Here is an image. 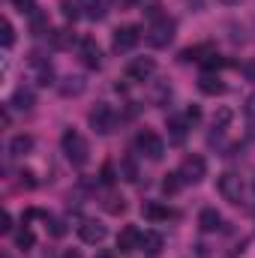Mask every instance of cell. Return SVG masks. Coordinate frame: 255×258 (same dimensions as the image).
Wrapping results in <instances>:
<instances>
[{"label": "cell", "mask_w": 255, "mask_h": 258, "mask_svg": "<svg viewBox=\"0 0 255 258\" xmlns=\"http://www.w3.org/2000/svg\"><path fill=\"white\" fill-rule=\"evenodd\" d=\"M60 147H63L66 159L72 162V165H87V159H90V144L84 141V135L78 132V129H66L63 135H60Z\"/></svg>", "instance_id": "6da1fadb"}, {"label": "cell", "mask_w": 255, "mask_h": 258, "mask_svg": "<svg viewBox=\"0 0 255 258\" xmlns=\"http://www.w3.org/2000/svg\"><path fill=\"white\" fill-rule=\"evenodd\" d=\"M174 33H177V24H174V18L162 15V18H156V21L147 27L144 39H147V45H150V48H168V45L174 42Z\"/></svg>", "instance_id": "7a4b0ae2"}, {"label": "cell", "mask_w": 255, "mask_h": 258, "mask_svg": "<svg viewBox=\"0 0 255 258\" xmlns=\"http://www.w3.org/2000/svg\"><path fill=\"white\" fill-rule=\"evenodd\" d=\"M135 150L141 153V156H147V159H162L165 156V141H162V135H156L153 129H141L138 135H135Z\"/></svg>", "instance_id": "3957f363"}, {"label": "cell", "mask_w": 255, "mask_h": 258, "mask_svg": "<svg viewBox=\"0 0 255 258\" xmlns=\"http://www.w3.org/2000/svg\"><path fill=\"white\" fill-rule=\"evenodd\" d=\"M87 120H90L93 132H99V135H111V132L117 129V111H114L108 102H96V108L87 114Z\"/></svg>", "instance_id": "277c9868"}, {"label": "cell", "mask_w": 255, "mask_h": 258, "mask_svg": "<svg viewBox=\"0 0 255 258\" xmlns=\"http://www.w3.org/2000/svg\"><path fill=\"white\" fill-rule=\"evenodd\" d=\"M216 189H219V195H222L225 201H231V204H240V198H243V180H240V174H231V171H225V174H219V180H216Z\"/></svg>", "instance_id": "5b68a950"}, {"label": "cell", "mask_w": 255, "mask_h": 258, "mask_svg": "<svg viewBox=\"0 0 255 258\" xmlns=\"http://www.w3.org/2000/svg\"><path fill=\"white\" fill-rule=\"evenodd\" d=\"M180 180L183 183H201L204 180V174H207V162H204V156H198V153H192L186 156L183 162H180Z\"/></svg>", "instance_id": "8992f818"}, {"label": "cell", "mask_w": 255, "mask_h": 258, "mask_svg": "<svg viewBox=\"0 0 255 258\" xmlns=\"http://www.w3.org/2000/svg\"><path fill=\"white\" fill-rule=\"evenodd\" d=\"M27 78H30L33 84H39V87L57 84V81H54V66L48 63V60H42V57H33V60L27 63Z\"/></svg>", "instance_id": "52a82bcc"}, {"label": "cell", "mask_w": 255, "mask_h": 258, "mask_svg": "<svg viewBox=\"0 0 255 258\" xmlns=\"http://www.w3.org/2000/svg\"><path fill=\"white\" fill-rule=\"evenodd\" d=\"M153 75H156V60H153V57H135V60L126 66V78L135 81V84L150 81Z\"/></svg>", "instance_id": "ba28073f"}, {"label": "cell", "mask_w": 255, "mask_h": 258, "mask_svg": "<svg viewBox=\"0 0 255 258\" xmlns=\"http://www.w3.org/2000/svg\"><path fill=\"white\" fill-rule=\"evenodd\" d=\"M78 57H81V63L87 66V69H99L102 66V48L96 45L93 36H84L78 42Z\"/></svg>", "instance_id": "9c48e42d"}, {"label": "cell", "mask_w": 255, "mask_h": 258, "mask_svg": "<svg viewBox=\"0 0 255 258\" xmlns=\"http://www.w3.org/2000/svg\"><path fill=\"white\" fill-rule=\"evenodd\" d=\"M138 39H141V30H138L135 24H123V27H117V30H114L111 45H114V51H129V48H135V45H138Z\"/></svg>", "instance_id": "30bf717a"}, {"label": "cell", "mask_w": 255, "mask_h": 258, "mask_svg": "<svg viewBox=\"0 0 255 258\" xmlns=\"http://www.w3.org/2000/svg\"><path fill=\"white\" fill-rule=\"evenodd\" d=\"M141 216L150 219V222H168V219H177V210L159 204V201H144L141 204Z\"/></svg>", "instance_id": "8fae6325"}, {"label": "cell", "mask_w": 255, "mask_h": 258, "mask_svg": "<svg viewBox=\"0 0 255 258\" xmlns=\"http://www.w3.org/2000/svg\"><path fill=\"white\" fill-rule=\"evenodd\" d=\"M78 237H81L84 243L96 246V243H102V240L108 237V228H105L102 222H93V219H87V222H81V225H78Z\"/></svg>", "instance_id": "7c38bea8"}, {"label": "cell", "mask_w": 255, "mask_h": 258, "mask_svg": "<svg viewBox=\"0 0 255 258\" xmlns=\"http://www.w3.org/2000/svg\"><path fill=\"white\" fill-rule=\"evenodd\" d=\"M198 90H201L204 96H222V93H225V81H222L216 72H201Z\"/></svg>", "instance_id": "4fadbf2b"}, {"label": "cell", "mask_w": 255, "mask_h": 258, "mask_svg": "<svg viewBox=\"0 0 255 258\" xmlns=\"http://www.w3.org/2000/svg\"><path fill=\"white\" fill-rule=\"evenodd\" d=\"M87 90V81H84V75H66V78H60L57 81V93L60 96H81Z\"/></svg>", "instance_id": "5bb4252c"}, {"label": "cell", "mask_w": 255, "mask_h": 258, "mask_svg": "<svg viewBox=\"0 0 255 258\" xmlns=\"http://www.w3.org/2000/svg\"><path fill=\"white\" fill-rule=\"evenodd\" d=\"M33 105H36V96L30 87H18L9 99V108H15V111H33Z\"/></svg>", "instance_id": "9a60e30c"}, {"label": "cell", "mask_w": 255, "mask_h": 258, "mask_svg": "<svg viewBox=\"0 0 255 258\" xmlns=\"http://www.w3.org/2000/svg\"><path fill=\"white\" fill-rule=\"evenodd\" d=\"M198 228H201L204 234L219 231V228H222V216H219V210H216V207H204V210L198 213Z\"/></svg>", "instance_id": "2e32d148"}, {"label": "cell", "mask_w": 255, "mask_h": 258, "mask_svg": "<svg viewBox=\"0 0 255 258\" xmlns=\"http://www.w3.org/2000/svg\"><path fill=\"white\" fill-rule=\"evenodd\" d=\"M138 243H141V231H138L135 225H126V228L117 234V249H120V252H135Z\"/></svg>", "instance_id": "e0dca14e"}, {"label": "cell", "mask_w": 255, "mask_h": 258, "mask_svg": "<svg viewBox=\"0 0 255 258\" xmlns=\"http://www.w3.org/2000/svg\"><path fill=\"white\" fill-rule=\"evenodd\" d=\"M30 150H33V135L21 132V135L9 138V156H27Z\"/></svg>", "instance_id": "ac0fdd59"}, {"label": "cell", "mask_w": 255, "mask_h": 258, "mask_svg": "<svg viewBox=\"0 0 255 258\" xmlns=\"http://www.w3.org/2000/svg\"><path fill=\"white\" fill-rule=\"evenodd\" d=\"M138 249L147 252V255H159V252H162V234H156V231H141Z\"/></svg>", "instance_id": "d6986e66"}, {"label": "cell", "mask_w": 255, "mask_h": 258, "mask_svg": "<svg viewBox=\"0 0 255 258\" xmlns=\"http://www.w3.org/2000/svg\"><path fill=\"white\" fill-rule=\"evenodd\" d=\"M168 141L171 144H183L186 141V120H180V117L168 120Z\"/></svg>", "instance_id": "ffe728a7"}, {"label": "cell", "mask_w": 255, "mask_h": 258, "mask_svg": "<svg viewBox=\"0 0 255 258\" xmlns=\"http://www.w3.org/2000/svg\"><path fill=\"white\" fill-rule=\"evenodd\" d=\"M207 54H213V48H210V45H195V48H183V51H180V60H183V63H192V60H198V63H201Z\"/></svg>", "instance_id": "44dd1931"}, {"label": "cell", "mask_w": 255, "mask_h": 258, "mask_svg": "<svg viewBox=\"0 0 255 258\" xmlns=\"http://www.w3.org/2000/svg\"><path fill=\"white\" fill-rule=\"evenodd\" d=\"M60 9H63L66 21H78L81 15H87V12H84V6H81V0H63V3H60Z\"/></svg>", "instance_id": "7402d4cb"}, {"label": "cell", "mask_w": 255, "mask_h": 258, "mask_svg": "<svg viewBox=\"0 0 255 258\" xmlns=\"http://www.w3.org/2000/svg\"><path fill=\"white\" fill-rule=\"evenodd\" d=\"M15 246H18V249H24V252H27V249H33V246H36V237H33V231H30V228H27V225H24V228H18V231H15Z\"/></svg>", "instance_id": "603a6c76"}, {"label": "cell", "mask_w": 255, "mask_h": 258, "mask_svg": "<svg viewBox=\"0 0 255 258\" xmlns=\"http://www.w3.org/2000/svg\"><path fill=\"white\" fill-rule=\"evenodd\" d=\"M105 12H108V0H87V18L102 21Z\"/></svg>", "instance_id": "cb8c5ba5"}, {"label": "cell", "mask_w": 255, "mask_h": 258, "mask_svg": "<svg viewBox=\"0 0 255 258\" xmlns=\"http://www.w3.org/2000/svg\"><path fill=\"white\" fill-rule=\"evenodd\" d=\"M0 42H3V48H12L15 45V27H12V21H0Z\"/></svg>", "instance_id": "d4e9b609"}, {"label": "cell", "mask_w": 255, "mask_h": 258, "mask_svg": "<svg viewBox=\"0 0 255 258\" xmlns=\"http://www.w3.org/2000/svg\"><path fill=\"white\" fill-rule=\"evenodd\" d=\"M51 42H54V48H72V45H75V33H69V30H54V33H51Z\"/></svg>", "instance_id": "484cf974"}, {"label": "cell", "mask_w": 255, "mask_h": 258, "mask_svg": "<svg viewBox=\"0 0 255 258\" xmlns=\"http://www.w3.org/2000/svg\"><path fill=\"white\" fill-rule=\"evenodd\" d=\"M180 186H183L180 174H165V180H162V192H165V195H174Z\"/></svg>", "instance_id": "4316f807"}, {"label": "cell", "mask_w": 255, "mask_h": 258, "mask_svg": "<svg viewBox=\"0 0 255 258\" xmlns=\"http://www.w3.org/2000/svg\"><path fill=\"white\" fill-rule=\"evenodd\" d=\"M201 66H204V72H216V69L225 66V57H219V54L213 51V54H207V57L201 60Z\"/></svg>", "instance_id": "83f0119b"}, {"label": "cell", "mask_w": 255, "mask_h": 258, "mask_svg": "<svg viewBox=\"0 0 255 258\" xmlns=\"http://www.w3.org/2000/svg\"><path fill=\"white\" fill-rule=\"evenodd\" d=\"M168 99H171V84H159L153 90V105H165Z\"/></svg>", "instance_id": "f1b7e54d"}, {"label": "cell", "mask_w": 255, "mask_h": 258, "mask_svg": "<svg viewBox=\"0 0 255 258\" xmlns=\"http://www.w3.org/2000/svg\"><path fill=\"white\" fill-rule=\"evenodd\" d=\"M30 27H33V33H42V30H48V15H42V12H33V15H30Z\"/></svg>", "instance_id": "f546056e"}, {"label": "cell", "mask_w": 255, "mask_h": 258, "mask_svg": "<svg viewBox=\"0 0 255 258\" xmlns=\"http://www.w3.org/2000/svg\"><path fill=\"white\" fill-rule=\"evenodd\" d=\"M105 210L117 216V213H123V210H126V201H123V198H117V195H108V201H105Z\"/></svg>", "instance_id": "4dcf8cb0"}, {"label": "cell", "mask_w": 255, "mask_h": 258, "mask_svg": "<svg viewBox=\"0 0 255 258\" xmlns=\"http://www.w3.org/2000/svg\"><path fill=\"white\" fill-rule=\"evenodd\" d=\"M45 222H48V231H51L54 237H63V234H66V222H63V219H54V216H45Z\"/></svg>", "instance_id": "1f68e13d"}, {"label": "cell", "mask_w": 255, "mask_h": 258, "mask_svg": "<svg viewBox=\"0 0 255 258\" xmlns=\"http://www.w3.org/2000/svg\"><path fill=\"white\" fill-rule=\"evenodd\" d=\"M12 6H15L21 15H33V12H36V0H12Z\"/></svg>", "instance_id": "d6a6232c"}, {"label": "cell", "mask_w": 255, "mask_h": 258, "mask_svg": "<svg viewBox=\"0 0 255 258\" xmlns=\"http://www.w3.org/2000/svg\"><path fill=\"white\" fill-rule=\"evenodd\" d=\"M213 123H216V129L228 126V123H231V111H228V108H219V114L213 117Z\"/></svg>", "instance_id": "836d02e7"}, {"label": "cell", "mask_w": 255, "mask_h": 258, "mask_svg": "<svg viewBox=\"0 0 255 258\" xmlns=\"http://www.w3.org/2000/svg\"><path fill=\"white\" fill-rule=\"evenodd\" d=\"M120 174H123V180H129V183L138 177V174H135V165H132L129 159H126V162H120Z\"/></svg>", "instance_id": "e575fe53"}, {"label": "cell", "mask_w": 255, "mask_h": 258, "mask_svg": "<svg viewBox=\"0 0 255 258\" xmlns=\"http://www.w3.org/2000/svg\"><path fill=\"white\" fill-rule=\"evenodd\" d=\"M9 231H12V213L3 210V216H0V234H9Z\"/></svg>", "instance_id": "d590c367"}, {"label": "cell", "mask_w": 255, "mask_h": 258, "mask_svg": "<svg viewBox=\"0 0 255 258\" xmlns=\"http://www.w3.org/2000/svg\"><path fill=\"white\" fill-rule=\"evenodd\" d=\"M144 6H147V9H144V12H147V15H150V18H153V21H156V18H162V15H159V0H147V3H144Z\"/></svg>", "instance_id": "8d00e7d4"}, {"label": "cell", "mask_w": 255, "mask_h": 258, "mask_svg": "<svg viewBox=\"0 0 255 258\" xmlns=\"http://www.w3.org/2000/svg\"><path fill=\"white\" fill-rule=\"evenodd\" d=\"M198 120H201V108L198 105H189L186 108V123H198Z\"/></svg>", "instance_id": "74e56055"}, {"label": "cell", "mask_w": 255, "mask_h": 258, "mask_svg": "<svg viewBox=\"0 0 255 258\" xmlns=\"http://www.w3.org/2000/svg\"><path fill=\"white\" fill-rule=\"evenodd\" d=\"M243 111H246V117H249V120H255V93L249 96V99H246V105H243Z\"/></svg>", "instance_id": "f35d334b"}, {"label": "cell", "mask_w": 255, "mask_h": 258, "mask_svg": "<svg viewBox=\"0 0 255 258\" xmlns=\"http://www.w3.org/2000/svg\"><path fill=\"white\" fill-rule=\"evenodd\" d=\"M21 177H24L21 183H24L27 189H33V186H36V180H33V171H21Z\"/></svg>", "instance_id": "ab89813d"}, {"label": "cell", "mask_w": 255, "mask_h": 258, "mask_svg": "<svg viewBox=\"0 0 255 258\" xmlns=\"http://www.w3.org/2000/svg\"><path fill=\"white\" fill-rule=\"evenodd\" d=\"M243 72H246V75L255 81V63H243Z\"/></svg>", "instance_id": "60d3db41"}, {"label": "cell", "mask_w": 255, "mask_h": 258, "mask_svg": "<svg viewBox=\"0 0 255 258\" xmlns=\"http://www.w3.org/2000/svg\"><path fill=\"white\" fill-rule=\"evenodd\" d=\"M60 258H81V252H78V249H66Z\"/></svg>", "instance_id": "b9f144b4"}, {"label": "cell", "mask_w": 255, "mask_h": 258, "mask_svg": "<svg viewBox=\"0 0 255 258\" xmlns=\"http://www.w3.org/2000/svg\"><path fill=\"white\" fill-rule=\"evenodd\" d=\"M132 3H135V0H114V6H120V9H129Z\"/></svg>", "instance_id": "7bdbcfd3"}, {"label": "cell", "mask_w": 255, "mask_h": 258, "mask_svg": "<svg viewBox=\"0 0 255 258\" xmlns=\"http://www.w3.org/2000/svg\"><path fill=\"white\" fill-rule=\"evenodd\" d=\"M219 3H225V6H240L243 0H219Z\"/></svg>", "instance_id": "ee69618b"}, {"label": "cell", "mask_w": 255, "mask_h": 258, "mask_svg": "<svg viewBox=\"0 0 255 258\" xmlns=\"http://www.w3.org/2000/svg\"><path fill=\"white\" fill-rule=\"evenodd\" d=\"M96 258H114V255H111V252H99Z\"/></svg>", "instance_id": "f6af8a7d"}]
</instances>
